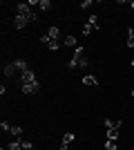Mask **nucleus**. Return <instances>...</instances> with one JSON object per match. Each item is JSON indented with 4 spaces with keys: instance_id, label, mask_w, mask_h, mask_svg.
<instances>
[{
    "instance_id": "6",
    "label": "nucleus",
    "mask_w": 134,
    "mask_h": 150,
    "mask_svg": "<svg viewBox=\"0 0 134 150\" xmlns=\"http://www.w3.org/2000/svg\"><path fill=\"white\" fill-rule=\"evenodd\" d=\"M83 83H85V85H94V88H96V85H98V79L92 76V74H85L83 76Z\"/></svg>"
},
{
    "instance_id": "16",
    "label": "nucleus",
    "mask_w": 134,
    "mask_h": 150,
    "mask_svg": "<svg viewBox=\"0 0 134 150\" xmlns=\"http://www.w3.org/2000/svg\"><path fill=\"white\" fill-rule=\"evenodd\" d=\"M87 25H92V27H94V29H98V18H96V16H89Z\"/></svg>"
},
{
    "instance_id": "2",
    "label": "nucleus",
    "mask_w": 134,
    "mask_h": 150,
    "mask_svg": "<svg viewBox=\"0 0 134 150\" xmlns=\"http://www.w3.org/2000/svg\"><path fill=\"white\" fill-rule=\"evenodd\" d=\"M76 139V134L74 132H65L63 134V139H60V150H69V144Z\"/></svg>"
},
{
    "instance_id": "21",
    "label": "nucleus",
    "mask_w": 134,
    "mask_h": 150,
    "mask_svg": "<svg viewBox=\"0 0 134 150\" xmlns=\"http://www.w3.org/2000/svg\"><path fill=\"white\" fill-rule=\"evenodd\" d=\"M47 47H49V50H58V40H51V43L47 45Z\"/></svg>"
},
{
    "instance_id": "20",
    "label": "nucleus",
    "mask_w": 134,
    "mask_h": 150,
    "mask_svg": "<svg viewBox=\"0 0 134 150\" xmlns=\"http://www.w3.org/2000/svg\"><path fill=\"white\" fill-rule=\"evenodd\" d=\"M87 7H92V0H83L81 2V9H87Z\"/></svg>"
},
{
    "instance_id": "7",
    "label": "nucleus",
    "mask_w": 134,
    "mask_h": 150,
    "mask_svg": "<svg viewBox=\"0 0 134 150\" xmlns=\"http://www.w3.org/2000/svg\"><path fill=\"white\" fill-rule=\"evenodd\" d=\"M13 65H16V69H20V74H22V72H27V61H22V58H16V61H13Z\"/></svg>"
},
{
    "instance_id": "19",
    "label": "nucleus",
    "mask_w": 134,
    "mask_h": 150,
    "mask_svg": "<svg viewBox=\"0 0 134 150\" xmlns=\"http://www.w3.org/2000/svg\"><path fill=\"white\" fill-rule=\"evenodd\" d=\"M0 128H2V130H5V132H9V130H11V125L7 123V121H2V123H0Z\"/></svg>"
},
{
    "instance_id": "8",
    "label": "nucleus",
    "mask_w": 134,
    "mask_h": 150,
    "mask_svg": "<svg viewBox=\"0 0 134 150\" xmlns=\"http://www.w3.org/2000/svg\"><path fill=\"white\" fill-rule=\"evenodd\" d=\"M40 90V85H22V94H36Z\"/></svg>"
},
{
    "instance_id": "13",
    "label": "nucleus",
    "mask_w": 134,
    "mask_h": 150,
    "mask_svg": "<svg viewBox=\"0 0 134 150\" xmlns=\"http://www.w3.org/2000/svg\"><path fill=\"white\" fill-rule=\"evenodd\" d=\"M9 134H13V137H20V134H22V128H20V125H11Z\"/></svg>"
},
{
    "instance_id": "12",
    "label": "nucleus",
    "mask_w": 134,
    "mask_h": 150,
    "mask_svg": "<svg viewBox=\"0 0 134 150\" xmlns=\"http://www.w3.org/2000/svg\"><path fill=\"white\" fill-rule=\"evenodd\" d=\"M2 72H5L7 76H13V72H16V65H13V63H11V65H5V67H2Z\"/></svg>"
},
{
    "instance_id": "9",
    "label": "nucleus",
    "mask_w": 134,
    "mask_h": 150,
    "mask_svg": "<svg viewBox=\"0 0 134 150\" xmlns=\"http://www.w3.org/2000/svg\"><path fill=\"white\" fill-rule=\"evenodd\" d=\"M7 150H22V141H18V139H16V141H11V144L7 146Z\"/></svg>"
},
{
    "instance_id": "11",
    "label": "nucleus",
    "mask_w": 134,
    "mask_h": 150,
    "mask_svg": "<svg viewBox=\"0 0 134 150\" xmlns=\"http://www.w3.org/2000/svg\"><path fill=\"white\" fill-rule=\"evenodd\" d=\"M128 47H130V50L134 47V29H132V27L128 29Z\"/></svg>"
},
{
    "instance_id": "15",
    "label": "nucleus",
    "mask_w": 134,
    "mask_h": 150,
    "mask_svg": "<svg viewBox=\"0 0 134 150\" xmlns=\"http://www.w3.org/2000/svg\"><path fill=\"white\" fill-rule=\"evenodd\" d=\"M105 150H119V146H116V141H112V139H107V141H105Z\"/></svg>"
},
{
    "instance_id": "23",
    "label": "nucleus",
    "mask_w": 134,
    "mask_h": 150,
    "mask_svg": "<svg viewBox=\"0 0 134 150\" xmlns=\"http://www.w3.org/2000/svg\"><path fill=\"white\" fill-rule=\"evenodd\" d=\"M130 9H132V11H134V0H132V2H130Z\"/></svg>"
},
{
    "instance_id": "22",
    "label": "nucleus",
    "mask_w": 134,
    "mask_h": 150,
    "mask_svg": "<svg viewBox=\"0 0 134 150\" xmlns=\"http://www.w3.org/2000/svg\"><path fill=\"white\" fill-rule=\"evenodd\" d=\"M22 150H32V141H22Z\"/></svg>"
},
{
    "instance_id": "1",
    "label": "nucleus",
    "mask_w": 134,
    "mask_h": 150,
    "mask_svg": "<svg viewBox=\"0 0 134 150\" xmlns=\"http://www.w3.org/2000/svg\"><path fill=\"white\" fill-rule=\"evenodd\" d=\"M20 83H22V85H40V83L36 81V74H34L32 69H27V72L20 74Z\"/></svg>"
},
{
    "instance_id": "3",
    "label": "nucleus",
    "mask_w": 134,
    "mask_h": 150,
    "mask_svg": "<svg viewBox=\"0 0 134 150\" xmlns=\"http://www.w3.org/2000/svg\"><path fill=\"white\" fill-rule=\"evenodd\" d=\"M27 23H29V20H27L25 16H18V13H16V18H13V27H16V29H25Z\"/></svg>"
},
{
    "instance_id": "5",
    "label": "nucleus",
    "mask_w": 134,
    "mask_h": 150,
    "mask_svg": "<svg viewBox=\"0 0 134 150\" xmlns=\"http://www.w3.org/2000/svg\"><path fill=\"white\" fill-rule=\"evenodd\" d=\"M105 128H107V130H121V121H112V119H105Z\"/></svg>"
},
{
    "instance_id": "17",
    "label": "nucleus",
    "mask_w": 134,
    "mask_h": 150,
    "mask_svg": "<svg viewBox=\"0 0 134 150\" xmlns=\"http://www.w3.org/2000/svg\"><path fill=\"white\" fill-rule=\"evenodd\" d=\"M107 139L116 141V139H119V130H107Z\"/></svg>"
},
{
    "instance_id": "4",
    "label": "nucleus",
    "mask_w": 134,
    "mask_h": 150,
    "mask_svg": "<svg viewBox=\"0 0 134 150\" xmlns=\"http://www.w3.org/2000/svg\"><path fill=\"white\" fill-rule=\"evenodd\" d=\"M47 36H49L51 40H58V38H60V29H58L56 25H51V27H49V31H47Z\"/></svg>"
},
{
    "instance_id": "18",
    "label": "nucleus",
    "mask_w": 134,
    "mask_h": 150,
    "mask_svg": "<svg viewBox=\"0 0 134 150\" xmlns=\"http://www.w3.org/2000/svg\"><path fill=\"white\" fill-rule=\"evenodd\" d=\"M92 29H94L92 25H85V27H83V36H89V34H92Z\"/></svg>"
},
{
    "instance_id": "14",
    "label": "nucleus",
    "mask_w": 134,
    "mask_h": 150,
    "mask_svg": "<svg viewBox=\"0 0 134 150\" xmlns=\"http://www.w3.org/2000/svg\"><path fill=\"white\" fill-rule=\"evenodd\" d=\"M38 7H40V11H47V9L51 7V2L49 0H38Z\"/></svg>"
},
{
    "instance_id": "10",
    "label": "nucleus",
    "mask_w": 134,
    "mask_h": 150,
    "mask_svg": "<svg viewBox=\"0 0 134 150\" xmlns=\"http://www.w3.org/2000/svg\"><path fill=\"white\" fill-rule=\"evenodd\" d=\"M65 45H67V47H78V45H76V38L72 36V34H69V36H65Z\"/></svg>"
},
{
    "instance_id": "24",
    "label": "nucleus",
    "mask_w": 134,
    "mask_h": 150,
    "mask_svg": "<svg viewBox=\"0 0 134 150\" xmlns=\"http://www.w3.org/2000/svg\"><path fill=\"white\" fill-rule=\"evenodd\" d=\"M132 96H134V90H132Z\"/></svg>"
}]
</instances>
